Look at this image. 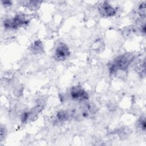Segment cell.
<instances>
[{
  "mask_svg": "<svg viewBox=\"0 0 146 146\" xmlns=\"http://www.w3.org/2000/svg\"><path fill=\"white\" fill-rule=\"evenodd\" d=\"M97 111V108L91 103L84 102L83 104L71 112V117L75 119H86L94 115Z\"/></svg>",
  "mask_w": 146,
  "mask_h": 146,
  "instance_id": "obj_2",
  "label": "cell"
},
{
  "mask_svg": "<svg viewBox=\"0 0 146 146\" xmlns=\"http://www.w3.org/2000/svg\"><path fill=\"white\" fill-rule=\"evenodd\" d=\"M29 21L26 16L22 14L15 15L12 18L6 19L3 21V26L6 29L16 30L19 27L26 26L29 24Z\"/></svg>",
  "mask_w": 146,
  "mask_h": 146,
  "instance_id": "obj_3",
  "label": "cell"
},
{
  "mask_svg": "<svg viewBox=\"0 0 146 146\" xmlns=\"http://www.w3.org/2000/svg\"><path fill=\"white\" fill-rule=\"evenodd\" d=\"M137 128L140 129L141 131L145 132L146 128V122H145V117L144 116L140 117L136 123Z\"/></svg>",
  "mask_w": 146,
  "mask_h": 146,
  "instance_id": "obj_10",
  "label": "cell"
},
{
  "mask_svg": "<svg viewBox=\"0 0 146 146\" xmlns=\"http://www.w3.org/2000/svg\"><path fill=\"white\" fill-rule=\"evenodd\" d=\"M133 59L134 55L132 53L125 52L120 55L108 64L110 73L112 75H115L119 71H127Z\"/></svg>",
  "mask_w": 146,
  "mask_h": 146,
  "instance_id": "obj_1",
  "label": "cell"
},
{
  "mask_svg": "<svg viewBox=\"0 0 146 146\" xmlns=\"http://www.w3.org/2000/svg\"><path fill=\"white\" fill-rule=\"evenodd\" d=\"M98 11L100 15L104 18L112 17L117 12L116 9L107 1L102 2L99 5Z\"/></svg>",
  "mask_w": 146,
  "mask_h": 146,
  "instance_id": "obj_6",
  "label": "cell"
},
{
  "mask_svg": "<svg viewBox=\"0 0 146 146\" xmlns=\"http://www.w3.org/2000/svg\"><path fill=\"white\" fill-rule=\"evenodd\" d=\"M1 3L5 7H10L12 5V2L11 1H2Z\"/></svg>",
  "mask_w": 146,
  "mask_h": 146,
  "instance_id": "obj_14",
  "label": "cell"
},
{
  "mask_svg": "<svg viewBox=\"0 0 146 146\" xmlns=\"http://www.w3.org/2000/svg\"><path fill=\"white\" fill-rule=\"evenodd\" d=\"M70 55V51L68 46L63 43L60 42L55 48L54 58L59 62H62L66 60Z\"/></svg>",
  "mask_w": 146,
  "mask_h": 146,
  "instance_id": "obj_5",
  "label": "cell"
},
{
  "mask_svg": "<svg viewBox=\"0 0 146 146\" xmlns=\"http://www.w3.org/2000/svg\"><path fill=\"white\" fill-rule=\"evenodd\" d=\"M138 13L141 18H144L145 17V2H141L138 7Z\"/></svg>",
  "mask_w": 146,
  "mask_h": 146,
  "instance_id": "obj_12",
  "label": "cell"
},
{
  "mask_svg": "<svg viewBox=\"0 0 146 146\" xmlns=\"http://www.w3.org/2000/svg\"><path fill=\"white\" fill-rule=\"evenodd\" d=\"M71 117V113L68 111L66 110H60L59 111L56 115V119L59 122H64L67 120Z\"/></svg>",
  "mask_w": 146,
  "mask_h": 146,
  "instance_id": "obj_9",
  "label": "cell"
},
{
  "mask_svg": "<svg viewBox=\"0 0 146 146\" xmlns=\"http://www.w3.org/2000/svg\"><path fill=\"white\" fill-rule=\"evenodd\" d=\"M71 98L79 102H84L88 100L89 95L88 92L80 86H72L70 90Z\"/></svg>",
  "mask_w": 146,
  "mask_h": 146,
  "instance_id": "obj_4",
  "label": "cell"
},
{
  "mask_svg": "<svg viewBox=\"0 0 146 146\" xmlns=\"http://www.w3.org/2000/svg\"><path fill=\"white\" fill-rule=\"evenodd\" d=\"M30 51L34 54H42L44 52V48L42 42L40 40L34 41L29 47Z\"/></svg>",
  "mask_w": 146,
  "mask_h": 146,
  "instance_id": "obj_7",
  "label": "cell"
},
{
  "mask_svg": "<svg viewBox=\"0 0 146 146\" xmlns=\"http://www.w3.org/2000/svg\"><path fill=\"white\" fill-rule=\"evenodd\" d=\"M21 122L22 123H26L29 120L31 121V115L30 111H24L21 116Z\"/></svg>",
  "mask_w": 146,
  "mask_h": 146,
  "instance_id": "obj_11",
  "label": "cell"
},
{
  "mask_svg": "<svg viewBox=\"0 0 146 146\" xmlns=\"http://www.w3.org/2000/svg\"><path fill=\"white\" fill-rule=\"evenodd\" d=\"M22 3L23 4L22 5L26 7L29 10L31 11H35L38 10L40 7L42 2L39 1H22Z\"/></svg>",
  "mask_w": 146,
  "mask_h": 146,
  "instance_id": "obj_8",
  "label": "cell"
},
{
  "mask_svg": "<svg viewBox=\"0 0 146 146\" xmlns=\"http://www.w3.org/2000/svg\"><path fill=\"white\" fill-rule=\"evenodd\" d=\"M7 129L5 125L1 124V129H0V141L2 142L4 140L7 136Z\"/></svg>",
  "mask_w": 146,
  "mask_h": 146,
  "instance_id": "obj_13",
  "label": "cell"
}]
</instances>
